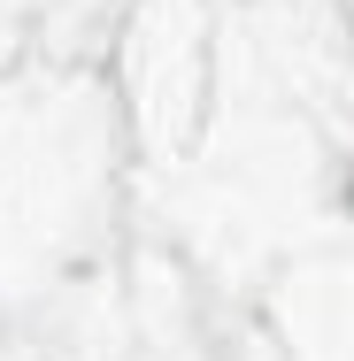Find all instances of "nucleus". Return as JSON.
Wrapping results in <instances>:
<instances>
[]
</instances>
